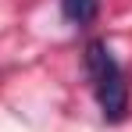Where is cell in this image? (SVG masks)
<instances>
[{"instance_id":"7a4b0ae2","label":"cell","mask_w":132,"mask_h":132,"mask_svg":"<svg viewBox=\"0 0 132 132\" xmlns=\"http://www.w3.org/2000/svg\"><path fill=\"white\" fill-rule=\"evenodd\" d=\"M100 11V0H61V14L71 25H89Z\"/></svg>"},{"instance_id":"6da1fadb","label":"cell","mask_w":132,"mask_h":132,"mask_svg":"<svg viewBox=\"0 0 132 132\" xmlns=\"http://www.w3.org/2000/svg\"><path fill=\"white\" fill-rule=\"evenodd\" d=\"M86 75L93 82V93H96V104L104 111V118L121 121L125 111H129V82H125V71L114 61V54L104 39L86 43Z\"/></svg>"}]
</instances>
